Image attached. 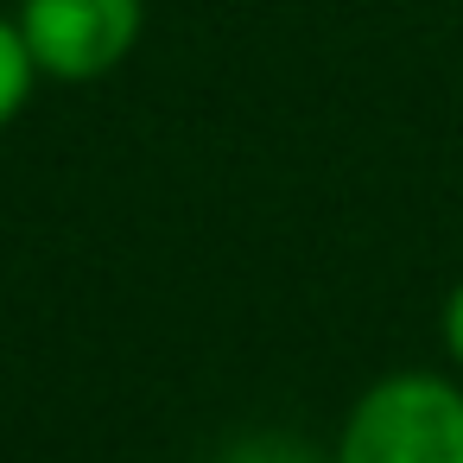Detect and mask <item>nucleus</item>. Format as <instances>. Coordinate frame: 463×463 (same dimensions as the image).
Returning a JSON list of instances; mask_svg holds the SVG:
<instances>
[{
	"mask_svg": "<svg viewBox=\"0 0 463 463\" xmlns=\"http://www.w3.org/2000/svg\"><path fill=\"white\" fill-rule=\"evenodd\" d=\"M14 26L45 83H102L146 39V0H20Z\"/></svg>",
	"mask_w": 463,
	"mask_h": 463,
	"instance_id": "2",
	"label": "nucleus"
},
{
	"mask_svg": "<svg viewBox=\"0 0 463 463\" xmlns=\"http://www.w3.org/2000/svg\"><path fill=\"white\" fill-rule=\"evenodd\" d=\"M330 463H463V381L444 368H393L355 393Z\"/></svg>",
	"mask_w": 463,
	"mask_h": 463,
	"instance_id": "1",
	"label": "nucleus"
},
{
	"mask_svg": "<svg viewBox=\"0 0 463 463\" xmlns=\"http://www.w3.org/2000/svg\"><path fill=\"white\" fill-rule=\"evenodd\" d=\"M438 343H444L450 374L463 381V273L450 279V292H444V305H438Z\"/></svg>",
	"mask_w": 463,
	"mask_h": 463,
	"instance_id": "5",
	"label": "nucleus"
},
{
	"mask_svg": "<svg viewBox=\"0 0 463 463\" xmlns=\"http://www.w3.org/2000/svg\"><path fill=\"white\" fill-rule=\"evenodd\" d=\"M222 463H330V457H317V450L298 444V438H273V431H260V438L235 444Z\"/></svg>",
	"mask_w": 463,
	"mask_h": 463,
	"instance_id": "4",
	"label": "nucleus"
},
{
	"mask_svg": "<svg viewBox=\"0 0 463 463\" xmlns=\"http://www.w3.org/2000/svg\"><path fill=\"white\" fill-rule=\"evenodd\" d=\"M39 83H45V77H39V64H33V52H26L14 14H0V134H7V128L33 109Z\"/></svg>",
	"mask_w": 463,
	"mask_h": 463,
	"instance_id": "3",
	"label": "nucleus"
}]
</instances>
